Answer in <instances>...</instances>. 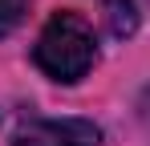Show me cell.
<instances>
[{"label":"cell","mask_w":150,"mask_h":146,"mask_svg":"<svg viewBox=\"0 0 150 146\" xmlns=\"http://www.w3.org/2000/svg\"><path fill=\"white\" fill-rule=\"evenodd\" d=\"M33 61L37 69L61 81V85H73L85 73L98 65V41H93V28L81 21L77 12H53L37 45H33Z\"/></svg>","instance_id":"1"},{"label":"cell","mask_w":150,"mask_h":146,"mask_svg":"<svg viewBox=\"0 0 150 146\" xmlns=\"http://www.w3.org/2000/svg\"><path fill=\"white\" fill-rule=\"evenodd\" d=\"M12 146H101V130L85 118H33L21 122Z\"/></svg>","instance_id":"2"},{"label":"cell","mask_w":150,"mask_h":146,"mask_svg":"<svg viewBox=\"0 0 150 146\" xmlns=\"http://www.w3.org/2000/svg\"><path fill=\"white\" fill-rule=\"evenodd\" d=\"M105 28L114 37H130L138 28V12H134V0H105Z\"/></svg>","instance_id":"3"},{"label":"cell","mask_w":150,"mask_h":146,"mask_svg":"<svg viewBox=\"0 0 150 146\" xmlns=\"http://www.w3.org/2000/svg\"><path fill=\"white\" fill-rule=\"evenodd\" d=\"M25 12H28V0H0V37H8L25 21Z\"/></svg>","instance_id":"4"}]
</instances>
